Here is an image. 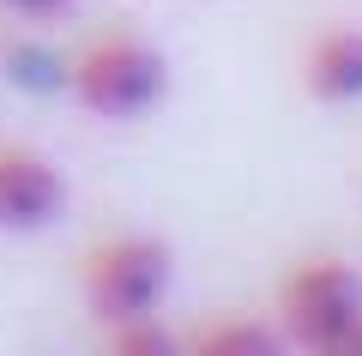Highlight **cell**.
I'll use <instances>...</instances> for the list:
<instances>
[{
  "label": "cell",
  "instance_id": "obj_1",
  "mask_svg": "<svg viewBox=\"0 0 362 356\" xmlns=\"http://www.w3.org/2000/svg\"><path fill=\"white\" fill-rule=\"evenodd\" d=\"M66 91L78 97V109H90L97 121H139L163 103L169 67L133 30H103L78 49V61L66 67Z\"/></svg>",
  "mask_w": 362,
  "mask_h": 356
},
{
  "label": "cell",
  "instance_id": "obj_4",
  "mask_svg": "<svg viewBox=\"0 0 362 356\" xmlns=\"http://www.w3.org/2000/svg\"><path fill=\"white\" fill-rule=\"evenodd\" d=\"M66 212V176L42 151L0 145V229H49Z\"/></svg>",
  "mask_w": 362,
  "mask_h": 356
},
{
  "label": "cell",
  "instance_id": "obj_2",
  "mask_svg": "<svg viewBox=\"0 0 362 356\" xmlns=\"http://www.w3.org/2000/svg\"><path fill=\"white\" fill-rule=\"evenodd\" d=\"M78 290L103 326L157 314L169 296V248L157 236H109L78 260Z\"/></svg>",
  "mask_w": 362,
  "mask_h": 356
},
{
  "label": "cell",
  "instance_id": "obj_8",
  "mask_svg": "<svg viewBox=\"0 0 362 356\" xmlns=\"http://www.w3.org/2000/svg\"><path fill=\"white\" fill-rule=\"evenodd\" d=\"M0 13L30 18V25H54V18H66V13H73V0H0Z\"/></svg>",
  "mask_w": 362,
  "mask_h": 356
},
{
  "label": "cell",
  "instance_id": "obj_5",
  "mask_svg": "<svg viewBox=\"0 0 362 356\" xmlns=\"http://www.w3.org/2000/svg\"><path fill=\"white\" fill-rule=\"evenodd\" d=\"M302 85L320 103H356L362 97V30L356 25L320 30L302 54Z\"/></svg>",
  "mask_w": 362,
  "mask_h": 356
},
{
  "label": "cell",
  "instance_id": "obj_7",
  "mask_svg": "<svg viewBox=\"0 0 362 356\" xmlns=\"http://www.w3.org/2000/svg\"><path fill=\"white\" fill-rule=\"evenodd\" d=\"M109 350L115 356H175V332L157 326V314H139V320L109 326Z\"/></svg>",
  "mask_w": 362,
  "mask_h": 356
},
{
  "label": "cell",
  "instance_id": "obj_3",
  "mask_svg": "<svg viewBox=\"0 0 362 356\" xmlns=\"http://www.w3.org/2000/svg\"><path fill=\"white\" fill-rule=\"evenodd\" d=\"M356 320H362V272L332 254L302 260L278 284V332L296 350H338Z\"/></svg>",
  "mask_w": 362,
  "mask_h": 356
},
{
  "label": "cell",
  "instance_id": "obj_6",
  "mask_svg": "<svg viewBox=\"0 0 362 356\" xmlns=\"http://www.w3.org/2000/svg\"><path fill=\"white\" fill-rule=\"evenodd\" d=\"M187 350L194 356H278L284 350V332L272 326V320H211V326H199L194 338H187Z\"/></svg>",
  "mask_w": 362,
  "mask_h": 356
}]
</instances>
